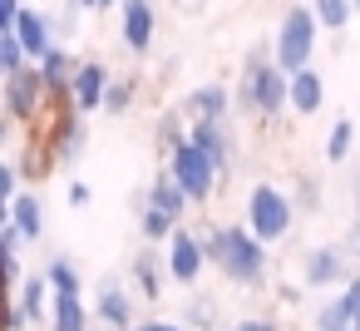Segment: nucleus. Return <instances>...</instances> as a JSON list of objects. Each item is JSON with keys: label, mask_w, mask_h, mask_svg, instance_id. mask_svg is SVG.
<instances>
[{"label": "nucleus", "mask_w": 360, "mask_h": 331, "mask_svg": "<svg viewBox=\"0 0 360 331\" xmlns=\"http://www.w3.org/2000/svg\"><path fill=\"white\" fill-rule=\"evenodd\" d=\"M198 237H202V247H207V262L227 277V282H237V287H262L266 282V242L252 232V227H198Z\"/></svg>", "instance_id": "obj_1"}, {"label": "nucleus", "mask_w": 360, "mask_h": 331, "mask_svg": "<svg viewBox=\"0 0 360 331\" xmlns=\"http://www.w3.org/2000/svg\"><path fill=\"white\" fill-rule=\"evenodd\" d=\"M316 30H321V20H316L311 6H291V11L281 15L276 40H271V55H276V65H281L286 75H296V70L311 65V55H316Z\"/></svg>", "instance_id": "obj_2"}, {"label": "nucleus", "mask_w": 360, "mask_h": 331, "mask_svg": "<svg viewBox=\"0 0 360 331\" xmlns=\"http://www.w3.org/2000/svg\"><path fill=\"white\" fill-rule=\"evenodd\" d=\"M296 223V198L276 183H257L247 193V227L262 237V242H281Z\"/></svg>", "instance_id": "obj_3"}, {"label": "nucleus", "mask_w": 360, "mask_h": 331, "mask_svg": "<svg viewBox=\"0 0 360 331\" xmlns=\"http://www.w3.org/2000/svg\"><path fill=\"white\" fill-rule=\"evenodd\" d=\"M0 99H6L11 124H35L40 109H45V99H50L40 65H25V70H15V75H6V85H0Z\"/></svg>", "instance_id": "obj_4"}, {"label": "nucleus", "mask_w": 360, "mask_h": 331, "mask_svg": "<svg viewBox=\"0 0 360 331\" xmlns=\"http://www.w3.org/2000/svg\"><path fill=\"white\" fill-rule=\"evenodd\" d=\"M45 144H50V154H55V163H60V168H65V163H75V158H84L89 129H84V109H79L75 99H65V104L50 114Z\"/></svg>", "instance_id": "obj_5"}, {"label": "nucleus", "mask_w": 360, "mask_h": 331, "mask_svg": "<svg viewBox=\"0 0 360 331\" xmlns=\"http://www.w3.org/2000/svg\"><path fill=\"white\" fill-rule=\"evenodd\" d=\"M168 168H173V178L183 183V193L193 198V203H202V198H212V188H217V178H222V168L212 163V154H202L193 139L168 158Z\"/></svg>", "instance_id": "obj_6"}, {"label": "nucleus", "mask_w": 360, "mask_h": 331, "mask_svg": "<svg viewBox=\"0 0 360 331\" xmlns=\"http://www.w3.org/2000/svg\"><path fill=\"white\" fill-rule=\"evenodd\" d=\"M168 277L173 282H183V287H193L198 277H202V267H207V247H202V237L198 232H188V227H178L173 237H168Z\"/></svg>", "instance_id": "obj_7"}, {"label": "nucleus", "mask_w": 360, "mask_h": 331, "mask_svg": "<svg viewBox=\"0 0 360 331\" xmlns=\"http://www.w3.org/2000/svg\"><path fill=\"white\" fill-rule=\"evenodd\" d=\"M119 35L134 55H148L153 50V35H158V11L153 0H124L119 6Z\"/></svg>", "instance_id": "obj_8"}, {"label": "nucleus", "mask_w": 360, "mask_h": 331, "mask_svg": "<svg viewBox=\"0 0 360 331\" xmlns=\"http://www.w3.org/2000/svg\"><path fill=\"white\" fill-rule=\"evenodd\" d=\"M188 139L202 149V154H212V163L227 173L232 168V154H237V139H232V129H227V119H193V129H188Z\"/></svg>", "instance_id": "obj_9"}, {"label": "nucleus", "mask_w": 360, "mask_h": 331, "mask_svg": "<svg viewBox=\"0 0 360 331\" xmlns=\"http://www.w3.org/2000/svg\"><path fill=\"white\" fill-rule=\"evenodd\" d=\"M301 277H306V287H335V282H350V252H345V247H311Z\"/></svg>", "instance_id": "obj_10"}, {"label": "nucleus", "mask_w": 360, "mask_h": 331, "mask_svg": "<svg viewBox=\"0 0 360 331\" xmlns=\"http://www.w3.org/2000/svg\"><path fill=\"white\" fill-rule=\"evenodd\" d=\"M15 35H20V45H25V55H30V65H40V60L55 50V20H50L45 11H20Z\"/></svg>", "instance_id": "obj_11"}, {"label": "nucleus", "mask_w": 360, "mask_h": 331, "mask_svg": "<svg viewBox=\"0 0 360 331\" xmlns=\"http://www.w3.org/2000/svg\"><path fill=\"white\" fill-rule=\"evenodd\" d=\"M109 80H114V75H109L99 60H84V65H79V75H75V85H70V99H75L84 114H94V109H104Z\"/></svg>", "instance_id": "obj_12"}, {"label": "nucleus", "mask_w": 360, "mask_h": 331, "mask_svg": "<svg viewBox=\"0 0 360 331\" xmlns=\"http://www.w3.org/2000/svg\"><path fill=\"white\" fill-rule=\"evenodd\" d=\"M94 316H99L104 326H114V331H129V326H134V301H129V292H124L114 277H104V282H99Z\"/></svg>", "instance_id": "obj_13"}, {"label": "nucleus", "mask_w": 360, "mask_h": 331, "mask_svg": "<svg viewBox=\"0 0 360 331\" xmlns=\"http://www.w3.org/2000/svg\"><path fill=\"white\" fill-rule=\"evenodd\" d=\"M183 114L188 119H227L232 114V89L227 85H198L183 99Z\"/></svg>", "instance_id": "obj_14"}, {"label": "nucleus", "mask_w": 360, "mask_h": 331, "mask_svg": "<svg viewBox=\"0 0 360 331\" xmlns=\"http://www.w3.org/2000/svg\"><path fill=\"white\" fill-rule=\"evenodd\" d=\"M40 75H45V89H50V99H70V85H75V75H79V65H75V55L70 50H50L45 60H40Z\"/></svg>", "instance_id": "obj_15"}, {"label": "nucleus", "mask_w": 360, "mask_h": 331, "mask_svg": "<svg viewBox=\"0 0 360 331\" xmlns=\"http://www.w3.org/2000/svg\"><path fill=\"white\" fill-rule=\"evenodd\" d=\"M321 104H326V80L316 75V65L296 70L291 75V109L296 114H321Z\"/></svg>", "instance_id": "obj_16"}, {"label": "nucleus", "mask_w": 360, "mask_h": 331, "mask_svg": "<svg viewBox=\"0 0 360 331\" xmlns=\"http://www.w3.org/2000/svg\"><path fill=\"white\" fill-rule=\"evenodd\" d=\"M50 301H55V287H50V277H45V272H35V277H25V282L15 287V306H20V316H25V321L50 316V311H45Z\"/></svg>", "instance_id": "obj_17"}, {"label": "nucleus", "mask_w": 360, "mask_h": 331, "mask_svg": "<svg viewBox=\"0 0 360 331\" xmlns=\"http://www.w3.org/2000/svg\"><path fill=\"white\" fill-rule=\"evenodd\" d=\"M50 331H89V306L79 292H55L50 301Z\"/></svg>", "instance_id": "obj_18"}, {"label": "nucleus", "mask_w": 360, "mask_h": 331, "mask_svg": "<svg viewBox=\"0 0 360 331\" xmlns=\"http://www.w3.org/2000/svg\"><path fill=\"white\" fill-rule=\"evenodd\" d=\"M148 203H153V208H163V213H173V218L183 223V213H188V203H193V198L183 193V183L173 178V168H163V173L148 183Z\"/></svg>", "instance_id": "obj_19"}, {"label": "nucleus", "mask_w": 360, "mask_h": 331, "mask_svg": "<svg viewBox=\"0 0 360 331\" xmlns=\"http://www.w3.org/2000/svg\"><path fill=\"white\" fill-rule=\"evenodd\" d=\"M6 218L25 232V242H40V232H45V203H40V193H20L6 208Z\"/></svg>", "instance_id": "obj_20"}, {"label": "nucleus", "mask_w": 360, "mask_h": 331, "mask_svg": "<svg viewBox=\"0 0 360 331\" xmlns=\"http://www.w3.org/2000/svg\"><path fill=\"white\" fill-rule=\"evenodd\" d=\"M188 129H193V119H188L183 109L163 114V119H158V129H153V149H158V158H173V154L188 144Z\"/></svg>", "instance_id": "obj_21"}, {"label": "nucleus", "mask_w": 360, "mask_h": 331, "mask_svg": "<svg viewBox=\"0 0 360 331\" xmlns=\"http://www.w3.org/2000/svg\"><path fill=\"white\" fill-rule=\"evenodd\" d=\"M163 272H168V262L158 267V252H139L134 257V287L143 292V301H158L163 296Z\"/></svg>", "instance_id": "obj_22"}, {"label": "nucleus", "mask_w": 360, "mask_h": 331, "mask_svg": "<svg viewBox=\"0 0 360 331\" xmlns=\"http://www.w3.org/2000/svg\"><path fill=\"white\" fill-rule=\"evenodd\" d=\"M15 163H20V178H30V183H40L50 168H60V163H55V154H50V144H45L40 134L20 149V158H15Z\"/></svg>", "instance_id": "obj_23"}, {"label": "nucleus", "mask_w": 360, "mask_h": 331, "mask_svg": "<svg viewBox=\"0 0 360 331\" xmlns=\"http://www.w3.org/2000/svg\"><path fill=\"white\" fill-rule=\"evenodd\" d=\"M139 232H143V237H148V242H168V237H173V232H178V218H173V213H163V208H153V203H148V208H143V213H139Z\"/></svg>", "instance_id": "obj_24"}, {"label": "nucleus", "mask_w": 360, "mask_h": 331, "mask_svg": "<svg viewBox=\"0 0 360 331\" xmlns=\"http://www.w3.org/2000/svg\"><path fill=\"white\" fill-rule=\"evenodd\" d=\"M311 11H316L321 30H345L355 15V0H311Z\"/></svg>", "instance_id": "obj_25"}, {"label": "nucleus", "mask_w": 360, "mask_h": 331, "mask_svg": "<svg viewBox=\"0 0 360 331\" xmlns=\"http://www.w3.org/2000/svg\"><path fill=\"white\" fill-rule=\"evenodd\" d=\"M350 144H355V124L350 119H335L330 134H326V158L330 163H345L350 158Z\"/></svg>", "instance_id": "obj_26"}, {"label": "nucleus", "mask_w": 360, "mask_h": 331, "mask_svg": "<svg viewBox=\"0 0 360 331\" xmlns=\"http://www.w3.org/2000/svg\"><path fill=\"white\" fill-rule=\"evenodd\" d=\"M25 65H30V55H25L20 35H15V30H0V75H15V70H25Z\"/></svg>", "instance_id": "obj_27"}, {"label": "nucleus", "mask_w": 360, "mask_h": 331, "mask_svg": "<svg viewBox=\"0 0 360 331\" xmlns=\"http://www.w3.org/2000/svg\"><path fill=\"white\" fill-rule=\"evenodd\" d=\"M45 277H50L55 292H79V267H75L70 257H50V262H45Z\"/></svg>", "instance_id": "obj_28"}, {"label": "nucleus", "mask_w": 360, "mask_h": 331, "mask_svg": "<svg viewBox=\"0 0 360 331\" xmlns=\"http://www.w3.org/2000/svg\"><path fill=\"white\" fill-rule=\"evenodd\" d=\"M134 89H139L134 80H109V94H104V114H114V119H119V114H129V104H134Z\"/></svg>", "instance_id": "obj_29"}, {"label": "nucleus", "mask_w": 360, "mask_h": 331, "mask_svg": "<svg viewBox=\"0 0 360 331\" xmlns=\"http://www.w3.org/2000/svg\"><path fill=\"white\" fill-rule=\"evenodd\" d=\"M183 326L193 331H212L217 326V306H212V296H198V301H188V311H183Z\"/></svg>", "instance_id": "obj_30"}, {"label": "nucleus", "mask_w": 360, "mask_h": 331, "mask_svg": "<svg viewBox=\"0 0 360 331\" xmlns=\"http://www.w3.org/2000/svg\"><path fill=\"white\" fill-rule=\"evenodd\" d=\"M316 331H350V316H345L340 296L326 301V306H316Z\"/></svg>", "instance_id": "obj_31"}, {"label": "nucleus", "mask_w": 360, "mask_h": 331, "mask_svg": "<svg viewBox=\"0 0 360 331\" xmlns=\"http://www.w3.org/2000/svg\"><path fill=\"white\" fill-rule=\"evenodd\" d=\"M15 198H20V163H15V158H6V163H0V203L11 208Z\"/></svg>", "instance_id": "obj_32"}, {"label": "nucleus", "mask_w": 360, "mask_h": 331, "mask_svg": "<svg viewBox=\"0 0 360 331\" xmlns=\"http://www.w3.org/2000/svg\"><path fill=\"white\" fill-rule=\"evenodd\" d=\"M340 306H345V316H350V326L360 321V272L345 282V292H340Z\"/></svg>", "instance_id": "obj_33"}, {"label": "nucleus", "mask_w": 360, "mask_h": 331, "mask_svg": "<svg viewBox=\"0 0 360 331\" xmlns=\"http://www.w3.org/2000/svg\"><path fill=\"white\" fill-rule=\"evenodd\" d=\"M296 208H306V213L321 208V188H316L311 178H301V188H296Z\"/></svg>", "instance_id": "obj_34"}, {"label": "nucleus", "mask_w": 360, "mask_h": 331, "mask_svg": "<svg viewBox=\"0 0 360 331\" xmlns=\"http://www.w3.org/2000/svg\"><path fill=\"white\" fill-rule=\"evenodd\" d=\"M227 331H281V326H276V316H242V321H232Z\"/></svg>", "instance_id": "obj_35"}, {"label": "nucleus", "mask_w": 360, "mask_h": 331, "mask_svg": "<svg viewBox=\"0 0 360 331\" xmlns=\"http://www.w3.org/2000/svg\"><path fill=\"white\" fill-rule=\"evenodd\" d=\"M65 203H70V208H89V203H94V188H89V183H70V188H65Z\"/></svg>", "instance_id": "obj_36"}, {"label": "nucleus", "mask_w": 360, "mask_h": 331, "mask_svg": "<svg viewBox=\"0 0 360 331\" xmlns=\"http://www.w3.org/2000/svg\"><path fill=\"white\" fill-rule=\"evenodd\" d=\"M20 0H0V30H15V20H20Z\"/></svg>", "instance_id": "obj_37"}, {"label": "nucleus", "mask_w": 360, "mask_h": 331, "mask_svg": "<svg viewBox=\"0 0 360 331\" xmlns=\"http://www.w3.org/2000/svg\"><path fill=\"white\" fill-rule=\"evenodd\" d=\"M340 247H345V252H350V257L360 262V218L350 223V232H345V242H340Z\"/></svg>", "instance_id": "obj_38"}, {"label": "nucleus", "mask_w": 360, "mask_h": 331, "mask_svg": "<svg viewBox=\"0 0 360 331\" xmlns=\"http://www.w3.org/2000/svg\"><path fill=\"white\" fill-rule=\"evenodd\" d=\"M25 326H30V321H25V316H20V306L11 301V311H6V331H25Z\"/></svg>", "instance_id": "obj_39"}, {"label": "nucleus", "mask_w": 360, "mask_h": 331, "mask_svg": "<svg viewBox=\"0 0 360 331\" xmlns=\"http://www.w3.org/2000/svg\"><path fill=\"white\" fill-rule=\"evenodd\" d=\"M173 6H178L183 15H193V11H202V6H207V0H173Z\"/></svg>", "instance_id": "obj_40"}, {"label": "nucleus", "mask_w": 360, "mask_h": 331, "mask_svg": "<svg viewBox=\"0 0 360 331\" xmlns=\"http://www.w3.org/2000/svg\"><path fill=\"white\" fill-rule=\"evenodd\" d=\"M158 331H188V326H178V321H158Z\"/></svg>", "instance_id": "obj_41"}, {"label": "nucleus", "mask_w": 360, "mask_h": 331, "mask_svg": "<svg viewBox=\"0 0 360 331\" xmlns=\"http://www.w3.org/2000/svg\"><path fill=\"white\" fill-rule=\"evenodd\" d=\"M129 331H158V321H139V326H129Z\"/></svg>", "instance_id": "obj_42"}, {"label": "nucleus", "mask_w": 360, "mask_h": 331, "mask_svg": "<svg viewBox=\"0 0 360 331\" xmlns=\"http://www.w3.org/2000/svg\"><path fill=\"white\" fill-rule=\"evenodd\" d=\"M70 6H75V11H89V6H99V0H70Z\"/></svg>", "instance_id": "obj_43"}, {"label": "nucleus", "mask_w": 360, "mask_h": 331, "mask_svg": "<svg viewBox=\"0 0 360 331\" xmlns=\"http://www.w3.org/2000/svg\"><path fill=\"white\" fill-rule=\"evenodd\" d=\"M350 188H355V203H360V168H355V183H350Z\"/></svg>", "instance_id": "obj_44"}, {"label": "nucleus", "mask_w": 360, "mask_h": 331, "mask_svg": "<svg viewBox=\"0 0 360 331\" xmlns=\"http://www.w3.org/2000/svg\"><path fill=\"white\" fill-rule=\"evenodd\" d=\"M355 15H360V0H355Z\"/></svg>", "instance_id": "obj_45"}]
</instances>
